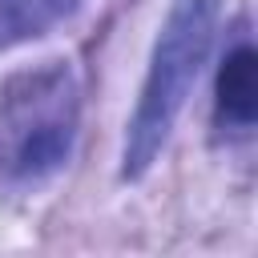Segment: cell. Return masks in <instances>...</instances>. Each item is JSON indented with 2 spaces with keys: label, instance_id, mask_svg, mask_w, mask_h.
<instances>
[{
  "label": "cell",
  "instance_id": "cell-1",
  "mask_svg": "<svg viewBox=\"0 0 258 258\" xmlns=\"http://www.w3.org/2000/svg\"><path fill=\"white\" fill-rule=\"evenodd\" d=\"M226 0H173L165 12V24L153 40V56L141 81L137 109L125 129V149H121V177L137 181L145 169L161 157L194 85L198 73L214 48L218 20H222Z\"/></svg>",
  "mask_w": 258,
  "mask_h": 258
},
{
  "label": "cell",
  "instance_id": "cell-2",
  "mask_svg": "<svg viewBox=\"0 0 258 258\" xmlns=\"http://www.w3.org/2000/svg\"><path fill=\"white\" fill-rule=\"evenodd\" d=\"M77 89L64 64L16 77L0 97V185L40 189L73 153Z\"/></svg>",
  "mask_w": 258,
  "mask_h": 258
},
{
  "label": "cell",
  "instance_id": "cell-3",
  "mask_svg": "<svg viewBox=\"0 0 258 258\" xmlns=\"http://www.w3.org/2000/svg\"><path fill=\"white\" fill-rule=\"evenodd\" d=\"M214 109L226 125H254L258 117V52L254 44H234L214 77Z\"/></svg>",
  "mask_w": 258,
  "mask_h": 258
},
{
  "label": "cell",
  "instance_id": "cell-4",
  "mask_svg": "<svg viewBox=\"0 0 258 258\" xmlns=\"http://www.w3.org/2000/svg\"><path fill=\"white\" fill-rule=\"evenodd\" d=\"M81 0H0V52L52 32Z\"/></svg>",
  "mask_w": 258,
  "mask_h": 258
}]
</instances>
